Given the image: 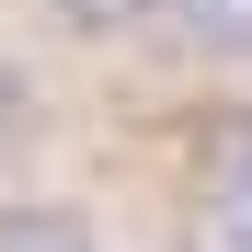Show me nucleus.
<instances>
[{"label":"nucleus","instance_id":"nucleus-3","mask_svg":"<svg viewBox=\"0 0 252 252\" xmlns=\"http://www.w3.org/2000/svg\"><path fill=\"white\" fill-rule=\"evenodd\" d=\"M206 218H218V241H229V252H252V149H241V160H218V195H206Z\"/></svg>","mask_w":252,"mask_h":252},{"label":"nucleus","instance_id":"nucleus-2","mask_svg":"<svg viewBox=\"0 0 252 252\" xmlns=\"http://www.w3.org/2000/svg\"><path fill=\"white\" fill-rule=\"evenodd\" d=\"M195 58H252V0H160Z\"/></svg>","mask_w":252,"mask_h":252},{"label":"nucleus","instance_id":"nucleus-5","mask_svg":"<svg viewBox=\"0 0 252 252\" xmlns=\"http://www.w3.org/2000/svg\"><path fill=\"white\" fill-rule=\"evenodd\" d=\"M23 138H34V92H23V69H12V58H0V160H12Z\"/></svg>","mask_w":252,"mask_h":252},{"label":"nucleus","instance_id":"nucleus-4","mask_svg":"<svg viewBox=\"0 0 252 252\" xmlns=\"http://www.w3.org/2000/svg\"><path fill=\"white\" fill-rule=\"evenodd\" d=\"M46 12H58L69 34H126V23L149 12V0H46Z\"/></svg>","mask_w":252,"mask_h":252},{"label":"nucleus","instance_id":"nucleus-1","mask_svg":"<svg viewBox=\"0 0 252 252\" xmlns=\"http://www.w3.org/2000/svg\"><path fill=\"white\" fill-rule=\"evenodd\" d=\"M0 252H103V229L58 195H23V206H0Z\"/></svg>","mask_w":252,"mask_h":252}]
</instances>
